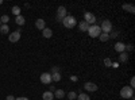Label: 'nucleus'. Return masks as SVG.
<instances>
[{"instance_id": "nucleus-27", "label": "nucleus", "mask_w": 135, "mask_h": 100, "mask_svg": "<svg viewBox=\"0 0 135 100\" xmlns=\"http://www.w3.org/2000/svg\"><path fill=\"white\" fill-rule=\"evenodd\" d=\"M58 70H60L58 66H53V69H51V74H53V73H60Z\"/></svg>"}, {"instance_id": "nucleus-30", "label": "nucleus", "mask_w": 135, "mask_h": 100, "mask_svg": "<svg viewBox=\"0 0 135 100\" xmlns=\"http://www.w3.org/2000/svg\"><path fill=\"white\" fill-rule=\"evenodd\" d=\"M109 35V38H116L118 37V32H112V34H108Z\"/></svg>"}, {"instance_id": "nucleus-26", "label": "nucleus", "mask_w": 135, "mask_h": 100, "mask_svg": "<svg viewBox=\"0 0 135 100\" xmlns=\"http://www.w3.org/2000/svg\"><path fill=\"white\" fill-rule=\"evenodd\" d=\"M104 65L108 68V66H111V65H112V61H111L109 58H105V60H104Z\"/></svg>"}, {"instance_id": "nucleus-10", "label": "nucleus", "mask_w": 135, "mask_h": 100, "mask_svg": "<svg viewBox=\"0 0 135 100\" xmlns=\"http://www.w3.org/2000/svg\"><path fill=\"white\" fill-rule=\"evenodd\" d=\"M35 27L38 30H45L46 28V22H45L43 19H37L35 20Z\"/></svg>"}, {"instance_id": "nucleus-6", "label": "nucleus", "mask_w": 135, "mask_h": 100, "mask_svg": "<svg viewBox=\"0 0 135 100\" xmlns=\"http://www.w3.org/2000/svg\"><path fill=\"white\" fill-rule=\"evenodd\" d=\"M84 18H85V22H86V23H88L89 26L95 25V22H96V16H95L92 12H85Z\"/></svg>"}, {"instance_id": "nucleus-21", "label": "nucleus", "mask_w": 135, "mask_h": 100, "mask_svg": "<svg viewBox=\"0 0 135 100\" xmlns=\"http://www.w3.org/2000/svg\"><path fill=\"white\" fill-rule=\"evenodd\" d=\"M99 39H100L101 42H107V41L109 39V35L105 34V32H101V34L99 35Z\"/></svg>"}, {"instance_id": "nucleus-36", "label": "nucleus", "mask_w": 135, "mask_h": 100, "mask_svg": "<svg viewBox=\"0 0 135 100\" xmlns=\"http://www.w3.org/2000/svg\"><path fill=\"white\" fill-rule=\"evenodd\" d=\"M0 26H2V22H0Z\"/></svg>"}, {"instance_id": "nucleus-2", "label": "nucleus", "mask_w": 135, "mask_h": 100, "mask_svg": "<svg viewBox=\"0 0 135 100\" xmlns=\"http://www.w3.org/2000/svg\"><path fill=\"white\" fill-rule=\"evenodd\" d=\"M88 34H89V37H91V38H99V35L101 34L100 26H97V25L89 26V28H88Z\"/></svg>"}, {"instance_id": "nucleus-12", "label": "nucleus", "mask_w": 135, "mask_h": 100, "mask_svg": "<svg viewBox=\"0 0 135 100\" xmlns=\"http://www.w3.org/2000/svg\"><path fill=\"white\" fill-rule=\"evenodd\" d=\"M123 9L130 12V14H135V7L132 4H123Z\"/></svg>"}, {"instance_id": "nucleus-34", "label": "nucleus", "mask_w": 135, "mask_h": 100, "mask_svg": "<svg viewBox=\"0 0 135 100\" xmlns=\"http://www.w3.org/2000/svg\"><path fill=\"white\" fill-rule=\"evenodd\" d=\"M111 66H114V68H118L119 64H118V62H112V65H111Z\"/></svg>"}, {"instance_id": "nucleus-29", "label": "nucleus", "mask_w": 135, "mask_h": 100, "mask_svg": "<svg viewBox=\"0 0 135 100\" xmlns=\"http://www.w3.org/2000/svg\"><path fill=\"white\" fill-rule=\"evenodd\" d=\"M126 49H127L128 51H132V50H134V46H132V45H126Z\"/></svg>"}, {"instance_id": "nucleus-14", "label": "nucleus", "mask_w": 135, "mask_h": 100, "mask_svg": "<svg viewBox=\"0 0 135 100\" xmlns=\"http://www.w3.org/2000/svg\"><path fill=\"white\" fill-rule=\"evenodd\" d=\"M15 23H16V25H19V26H23V25L26 23V19H25V16H23V15H19V16H16V19H15Z\"/></svg>"}, {"instance_id": "nucleus-1", "label": "nucleus", "mask_w": 135, "mask_h": 100, "mask_svg": "<svg viewBox=\"0 0 135 100\" xmlns=\"http://www.w3.org/2000/svg\"><path fill=\"white\" fill-rule=\"evenodd\" d=\"M62 25L66 27V28H73L76 25H77V20L74 16H69V15H66L64 19H62Z\"/></svg>"}, {"instance_id": "nucleus-22", "label": "nucleus", "mask_w": 135, "mask_h": 100, "mask_svg": "<svg viewBox=\"0 0 135 100\" xmlns=\"http://www.w3.org/2000/svg\"><path fill=\"white\" fill-rule=\"evenodd\" d=\"M50 74H51V73H50ZM51 81H55V83L61 81V74H60V73H53V74H51Z\"/></svg>"}, {"instance_id": "nucleus-17", "label": "nucleus", "mask_w": 135, "mask_h": 100, "mask_svg": "<svg viewBox=\"0 0 135 100\" xmlns=\"http://www.w3.org/2000/svg\"><path fill=\"white\" fill-rule=\"evenodd\" d=\"M42 34H43V37L45 38H51V35H53V31L50 30V28H45V30H42Z\"/></svg>"}, {"instance_id": "nucleus-8", "label": "nucleus", "mask_w": 135, "mask_h": 100, "mask_svg": "<svg viewBox=\"0 0 135 100\" xmlns=\"http://www.w3.org/2000/svg\"><path fill=\"white\" fill-rule=\"evenodd\" d=\"M66 16V8L65 7H58V11H57V20L58 22H62V19Z\"/></svg>"}, {"instance_id": "nucleus-20", "label": "nucleus", "mask_w": 135, "mask_h": 100, "mask_svg": "<svg viewBox=\"0 0 135 100\" xmlns=\"http://www.w3.org/2000/svg\"><path fill=\"white\" fill-rule=\"evenodd\" d=\"M77 100H91V96L86 93H80V95H77Z\"/></svg>"}, {"instance_id": "nucleus-35", "label": "nucleus", "mask_w": 135, "mask_h": 100, "mask_svg": "<svg viewBox=\"0 0 135 100\" xmlns=\"http://www.w3.org/2000/svg\"><path fill=\"white\" fill-rule=\"evenodd\" d=\"M2 3H3V0H0V4H2Z\"/></svg>"}, {"instance_id": "nucleus-23", "label": "nucleus", "mask_w": 135, "mask_h": 100, "mask_svg": "<svg viewBox=\"0 0 135 100\" xmlns=\"http://www.w3.org/2000/svg\"><path fill=\"white\" fill-rule=\"evenodd\" d=\"M0 22H2V25H8V22H9V16H8V15H3L2 18H0Z\"/></svg>"}, {"instance_id": "nucleus-25", "label": "nucleus", "mask_w": 135, "mask_h": 100, "mask_svg": "<svg viewBox=\"0 0 135 100\" xmlns=\"http://www.w3.org/2000/svg\"><path fill=\"white\" fill-rule=\"evenodd\" d=\"M68 99H69V100H74V99H77V93L76 92H69V93H68Z\"/></svg>"}, {"instance_id": "nucleus-11", "label": "nucleus", "mask_w": 135, "mask_h": 100, "mask_svg": "<svg viewBox=\"0 0 135 100\" xmlns=\"http://www.w3.org/2000/svg\"><path fill=\"white\" fill-rule=\"evenodd\" d=\"M115 50H116L118 53L126 51V43H123V42H118V43H115Z\"/></svg>"}, {"instance_id": "nucleus-33", "label": "nucleus", "mask_w": 135, "mask_h": 100, "mask_svg": "<svg viewBox=\"0 0 135 100\" xmlns=\"http://www.w3.org/2000/svg\"><path fill=\"white\" fill-rule=\"evenodd\" d=\"M15 100H28V97H25V96H22V97H15Z\"/></svg>"}, {"instance_id": "nucleus-18", "label": "nucleus", "mask_w": 135, "mask_h": 100, "mask_svg": "<svg viewBox=\"0 0 135 100\" xmlns=\"http://www.w3.org/2000/svg\"><path fill=\"white\" fill-rule=\"evenodd\" d=\"M127 60H128V54L126 51H123V53L119 54V62H126Z\"/></svg>"}, {"instance_id": "nucleus-9", "label": "nucleus", "mask_w": 135, "mask_h": 100, "mask_svg": "<svg viewBox=\"0 0 135 100\" xmlns=\"http://www.w3.org/2000/svg\"><path fill=\"white\" fill-rule=\"evenodd\" d=\"M41 83L42 84H50L51 83V74L50 73H42L41 74Z\"/></svg>"}, {"instance_id": "nucleus-31", "label": "nucleus", "mask_w": 135, "mask_h": 100, "mask_svg": "<svg viewBox=\"0 0 135 100\" xmlns=\"http://www.w3.org/2000/svg\"><path fill=\"white\" fill-rule=\"evenodd\" d=\"M70 80H72V81H74V83H76V81H77V80H78V77H77V76H70Z\"/></svg>"}, {"instance_id": "nucleus-15", "label": "nucleus", "mask_w": 135, "mask_h": 100, "mask_svg": "<svg viewBox=\"0 0 135 100\" xmlns=\"http://www.w3.org/2000/svg\"><path fill=\"white\" fill-rule=\"evenodd\" d=\"M53 95H54V97H57V99H62V97H65V92H64L62 89H55Z\"/></svg>"}, {"instance_id": "nucleus-13", "label": "nucleus", "mask_w": 135, "mask_h": 100, "mask_svg": "<svg viewBox=\"0 0 135 100\" xmlns=\"http://www.w3.org/2000/svg\"><path fill=\"white\" fill-rule=\"evenodd\" d=\"M78 28H80V31H88L89 25L86 23L85 20H83V22H80V23H78Z\"/></svg>"}, {"instance_id": "nucleus-24", "label": "nucleus", "mask_w": 135, "mask_h": 100, "mask_svg": "<svg viewBox=\"0 0 135 100\" xmlns=\"http://www.w3.org/2000/svg\"><path fill=\"white\" fill-rule=\"evenodd\" d=\"M12 14H14V15H16V16H19V15H20V8H19L18 6H14V7H12Z\"/></svg>"}, {"instance_id": "nucleus-3", "label": "nucleus", "mask_w": 135, "mask_h": 100, "mask_svg": "<svg viewBox=\"0 0 135 100\" xmlns=\"http://www.w3.org/2000/svg\"><path fill=\"white\" fill-rule=\"evenodd\" d=\"M120 96L123 99H131L134 97V89L131 87H123L120 89Z\"/></svg>"}, {"instance_id": "nucleus-5", "label": "nucleus", "mask_w": 135, "mask_h": 100, "mask_svg": "<svg viewBox=\"0 0 135 100\" xmlns=\"http://www.w3.org/2000/svg\"><path fill=\"white\" fill-rule=\"evenodd\" d=\"M20 32H22L20 30H16V31H14V32H11V34L8 35L9 42H12V43H14V42H18V41L20 39V35H22Z\"/></svg>"}, {"instance_id": "nucleus-32", "label": "nucleus", "mask_w": 135, "mask_h": 100, "mask_svg": "<svg viewBox=\"0 0 135 100\" xmlns=\"http://www.w3.org/2000/svg\"><path fill=\"white\" fill-rule=\"evenodd\" d=\"M6 100H15V97H14L12 95H8V96L6 97Z\"/></svg>"}, {"instance_id": "nucleus-28", "label": "nucleus", "mask_w": 135, "mask_h": 100, "mask_svg": "<svg viewBox=\"0 0 135 100\" xmlns=\"http://www.w3.org/2000/svg\"><path fill=\"white\" fill-rule=\"evenodd\" d=\"M130 87L134 89V87H135V79H134V77H131V80H130Z\"/></svg>"}, {"instance_id": "nucleus-4", "label": "nucleus", "mask_w": 135, "mask_h": 100, "mask_svg": "<svg viewBox=\"0 0 135 100\" xmlns=\"http://www.w3.org/2000/svg\"><path fill=\"white\" fill-rule=\"evenodd\" d=\"M100 30H101V32H105V34H108V32H111V30H112V23L109 20H103L101 22V26H100Z\"/></svg>"}, {"instance_id": "nucleus-16", "label": "nucleus", "mask_w": 135, "mask_h": 100, "mask_svg": "<svg viewBox=\"0 0 135 100\" xmlns=\"http://www.w3.org/2000/svg\"><path fill=\"white\" fill-rule=\"evenodd\" d=\"M42 97H43V100H53L54 99V95H53V92L47 91V92H45L42 95Z\"/></svg>"}, {"instance_id": "nucleus-7", "label": "nucleus", "mask_w": 135, "mask_h": 100, "mask_svg": "<svg viewBox=\"0 0 135 100\" xmlns=\"http://www.w3.org/2000/svg\"><path fill=\"white\" fill-rule=\"evenodd\" d=\"M97 88H99V87H97L95 83H91V81H88V83L84 84V89L88 91V92H96Z\"/></svg>"}, {"instance_id": "nucleus-19", "label": "nucleus", "mask_w": 135, "mask_h": 100, "mask_svg": "<svg viewBox=\"0 0 135 100\" xmlns=\"http://www.w3.org/2000/svg\"><path fill=\"white\" fill-rule=\"evenodd\" d=\"M0 32H2V34H8L9 32V26L8 25H2L0 26Z\"/></svg>"}]
</instances>
